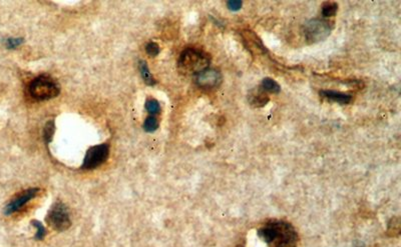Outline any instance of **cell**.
<instances>
[{
	"instance_id": "obj_1",
	"label": "cell",
	"mask_w": 401,
	"mask_h": 247,
	"mask_svg": "<svg viewBox=\"0 0 401 247\" xmlns=\"http://www.w3.org/2000/svg\"><path fill=\"white\" fill-rule=\"evenodd\" d=\"M209 65L210 58L208 54L194 48L186 49L178 62L179 70L184 75H198L209 68Z\"/></svg>"
},
{
	"instance_id": "obj_2",
	"label": "cell",
	"mask_w": 401,
	"mask_h": 247,
	"mask_svg": "<svg viewBox=\"0 0 401 247\" xmlns=\"http://www.w3.org/2000/svg\"><path fill=\"white\" fill-rule=\"evenodd\" d=\"M30 93L36 100H48L60 94L59 85L48 76H39L30 85Z\"/></svg>"
},
{
	"instance_id": "obj_3",
	"label": "cell",
	"mask_w": 401,
	"mask_h": 247,
	"mask_svg": "<svg viewBox=\"0 0 401 247\" xmlns=\"http://www.w3.org/2000/svg\"><path fill=\"white\" fill-rule=\"evenodd\" d=\"M333 25L330 21L325 19H311L304 25V35L309 43H316L327 38Z\"/></svg>"
},
{
	"instance_id": "obj_4",
	"label": "cell",
	"mask_w": 401,
	"mask_h": 247,
	"mask_svg": "<svg viewBox=\"0 0 401 247\" xmlns=\"http://www.w3.org/2000/svg\"><path fill=\"white\" fill-rule=\"evenodd\" d=\"M273 222L277 229V237L269 247H297L298 234L295 228L285 221L273 220Z\"/></svg>"
},
{
	"instance_id": "obj_5",
	"label": "cell",
	"mask_w": 401,
	"mask_h": 247,
	"mask_svg": "<svg viewBox=\"0 0 401 247\" xmlns=\"http://www.w3.org/2000/svg\"><path fill=\"white\" fill-rule=\"evenodd\" d=\"M51 227L58 231H65L70 226V218L67 206L63 202H56L48 212L46 218Z\"/></svg>"
},
{
	"instance_id": "obj_6",
	"label": "cell",
	"mask_w": 401,
	"mask_h": 247,
	"mask_svg": "<svg viewBox=\"0 0 401 247\" xmlns=\"http://www.w3.org/2000/svg\"><path fill=\"white\" fill-rule=\"evenodd\" d=\"M109 155V148L106 144H100L90 148L82 163L83 169H94L104 163Z\"/></svg>"
},
{
	"instance_id": "obj_7",
	"label": "cell",
	"mask_w": 401,
	"mask_h": 247,
	"mask_svg": "<svg viewBox=\"0 0 401 247\" xmlns=\"http://www.w3.org/2000/svg\"><path fill=\"white\" fill-rule=\"evenodd\" d=\"M223 77L219 70L207 68L196 75V83L198 86L204 89H213L222 83Z\"/></svg>"
},
{
	"instance_id": "obj_8",
	"label": "cell",
	"mask_w": 401,
	"mask_h": 247,
	"mask_svg": "<svg viewBox=\"0 0 401 247\" xmlns=\"http://www.w3.org/2000/svg\"><path fill=\"white\" fill-rule=\"evenodd\" d=\"M38 189L37 188H30L19 194L17 197H15L13 200H11L5 207V214L9 215L12 214L18 210H20L28 201H31L35 195L37 194Z\"/></svg>"
},
{
	"instance_id": "obj_9",
	"label": "cell",
	"mask_w": 401,
	"mask_h": 247,
	"mask_svg": "<svg viewBox=\"0 0 401 247\" xmlns=\"http://www.w3.org/2000/svg\"><path fill=\"white\" fill-rule=\"evenodd\" d=\"M320 95L325 97L331 101H334L340 104H348L352 100V96L347 93L333 91V90H323L320 91Z\"/></svg>"
},
{
	"instance_id": "obj_10",
	"label": "cell",
	"mask_w": 401,
	"mask_h": 247,
	"mask_svg": "<svg viewBox=\"0 0 401 247\" xmlns=\"http://www.w3.org/2000/svg\"><path fill=\"white\" fill-rule=\"evenodd\" d=\"M249 101L252 105L256 106V107H262L264 105L267 104L269 101V97H268L266 92L260 87L257 89H254L250 92L249 95Z\"/></svg>"
},
{
	"instance_id": "obj_11",
	"label": "cell",
	"mask_w": 401,
	"mask_h": 247,
	"mask_svg": "<svg viewBox=\"0 0 401 247\" xmlns=\"http://www.w3.org/2000/svg\"><path fill=\"white\" fill-rule=\"evenodd\" d=\"M139 71H140L141 77L144 78L145 82H146L148 85L152 86V85H155V84L157 83V81H156L155 78L153 77L152 73L150 72V69H149V67H148V65H147L146 62H139Z\"/></svg>"
},
{
	"instance_id": "obj_12",
	"label": "cell",
	"mask_w": 401,
	"mask_h": 247,
	"mask_svg": "<svg viewBox=\"0 0 401 247\" xmlns=\"http://www.w3.org/2000/svg\"><path fill=\"white\" fill-rule=\"evenodd\" d=\"M261 88L265 92L279 93L281 90L280 85L272 78H264L261 83Z\"/></svg>"
},
{
	"instance_id": "obj_13",
	"label": "cell",
	"mask_w": 401,
	"mask_h": 247,
	"mask_svg": "<svg viewBox=\"0 0 401 247\" xmlns=\"http://www.w3.org/2000/svg\"><path fill=\"white\" fill-rule=\"evenodd\" d=\"M338 6L335 2H325L322 7V15L325 18L333 17L337 12Z\"/></svg>"
},
{
	"instance_id": "obj_14",
	"label": "cell",
	"mask_w": 401,
	"mask_h": 247,
	"mask_svg": "<svg viewBox=\"0 0 401 247\" xmlns=\"http://www.w3.org/2000/svg\"><path fill=\"white\" fill-rule=\"evenodd\" d=\"M158 127H159L158 119L156 117H154V116L148 117L147 120L145 121V124H144V129L147 132H154V131H156L158 129Z\"/></svg>"
},
{
	"instance_id": "obj_15",
	"label": "cell",
	"mask_w": 401,
	"mask_h": 247,
	"mask_svg": "<svg viewBox=\"0 0 401 247\" xmlns=\"http://www.w3.org/2000/svg\"><path fill=\"white\" fill-rule=\"evenodd\" d=\"M146 109H147L151 114H158V113H160V111H161V105H160V103H159L157 100L152 99V100L147 101V103H146Z\"/></svg>"
},
{
	"instance_id": "obj_16",
	"label": "cell",
	"mask_w": 401,
	"mask_h": 247,
	"mask_svg": "<svg viewBox=\"0 0 401 247\" xmlns=\"http://www.w3.org/2000/svg\"><path fill=\"white\" fill-rule=\"evenodd\" d=\"M32 223H33V225H34V227L36 228L35 239H37V240H41V239H43V237H44V236H45V234H46L45 227L43 226V224H42L41 222L37 221V220H33V221H32Z\"/></svg>"
},
{
	"instance_id": "obj_17",
	"label": "cell",
	"mask_w": 401,
	"mask_h": 247,
	"mask_svg": "<svg viewBox=\"0 0 401 247\" xmlns=\"http://www.w3.org/2000/svg\"><path fill=\"white\" fill-rule=\"evenodd\" d=\"M54 133V123L52 121L47 122L44 128V140L46 142H50Z\"/></svg>"
},
{
	"instance_id": "obj_18",
	"label": "cell",
	"mask_w": 401,
	"mask_h": 247,
	"mask_svg": "<svg viewBox=\"0 0 401 247\" xmlns=\"http://www.w3.org/2000/svg\"><path fill=\"white\" fill-rule=\"evenodd\" d=\"M146 51L149 55H151L153 57L157 56L160 52V46L156 42H150L146 47Z\"/></svg>"
},
{
	"instance_id": "obj_19",
	"label": "cell",
	"mask_w": 401,
	"mask_h": 247,
	"mask_svg": "<svg viewBox=\"0 0 401 247\" xmlns=\"http://www.w3.org/2000/svg\"><path fill=\"white\" fill-rule=\"evenodd\" d=\"M23 43V38H8L6 40L7 48H16L20 44Z\"/></svg>"
},
{
	"instance_id": "obj_20",
	"label": "cell",
	"mask_w": 401,
	"mask_h": 247,
	"mask_svg": "<svg viewBox=\"0 0 401 247\" xmlns=\"http://www.w3.org/2000/svg\"><path fill=\"white\" fill-rule=\"evenodd\" d=\"M242 1H237V0H232V1H228L227 2V5H228V8L230 9V10H232V11H238V10H240L241 8H242Z\"/></svg>"
},
{
	"instance_id": "obj_21",
	"label": "cell",
	"mask_w": 401,
	"mask_h": 247,
	"mask_svg": "<svg viewBox=\"0 0 401 247\" xmlns=\"http://www.w3.org/2000/svg\"><path fill=\"white\" fill-rule=\"evenodd\" d=\"M237 247H244V246H243V245H238V246Z\"/></svg>"
}]
</instances>
